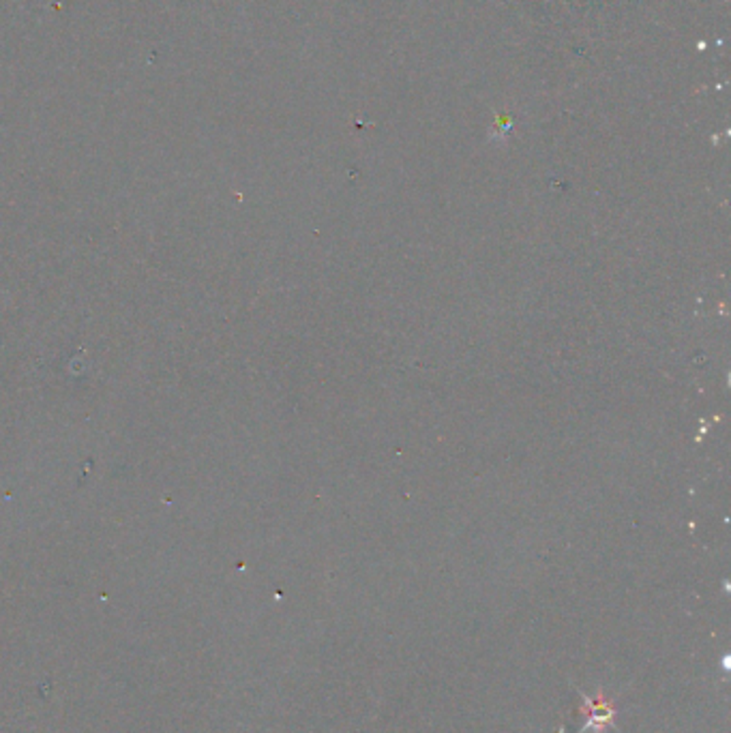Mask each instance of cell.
Instances as JSON below:
<instances>
[{
    "label": "cell",
    "mask_w": 731,
    "mask_h": 733,
    "mask_svg": "<svg viewBox=\"0 0 731 733\" xmlns=\"http://www.w3.org/2000/svg\"><path fill=\"white\" fill-rule=\"evenodd\" d=\"M583 712L588 714V723L586 727H583L581 731L586 729H594V731H602V727L607 725H613V719H615V708L613 703H609L607 699L602 697H596V699H590V697H583Z\"/></svg>",
    "instance_id": "obj_1"
}]
</instances>
